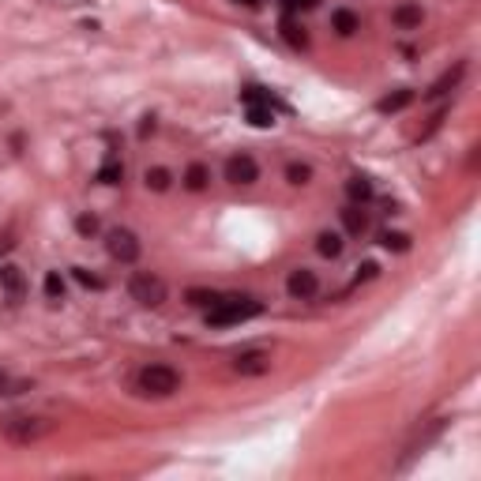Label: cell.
Instances as JSON below:
<instances>
[{
	"label": "cell",
	"instance_id": "obj_1",
	"mask_svg": "<svg viewBox=\"0 0 481 481\" xmlns=\"http://www.w3.org/2000/svg\"><path fill=\"white\" fill-rule=\"evenodd\" d=\"M259 312V301L252 297H218V304L207 312L211 327H229V323H245Z\"/></svg>",
	"mask_w": 481,
	"mask_h": 481
},
{
	"label": "cell",
	"instance_id": "obj_2",
	"mask_svg": "<svg viewBox=\"0 0 481 481\" xmlns=\"http://www.w3.org/2000/svg\"><path fill=\"white\" fill-rule=\"evenodd\" d=\"M177 387H181V376H177V368H169V365H147L143 373H139V391H143V395L166 399Z\"/></svg>",
	"mask_w": 481,
	"mask_h": 481
},
{
	"label": "cell",
	"instance_id": "obj_3",
	"mask_svg": "<svg viewBox=\"0 0 481 481\" xmlns=\"http://www.w3.org/2000/svg\"><path fill=\"white\" fill-rule=\"evenodd\" d=\"M128 293H132V301H139L143 309H158V304L166 301V282L158 275H150V271H139V275H132V282H128Z\"/></svg>",
	"mask_w": 481,
	"mask_h": 481
},
{
	"label": "cell",
	"instance_id": "obj_4",
	"mask_svg": "<svg viewBox=\"0 0 481 481\" xmlns=\"http://www.w3.org/2000/svg\"><path fill=\"white\" fill-rule=\"evenodd\" d=\"M49 429H53V421H46V418H8L4 421V436L12 444H34Z\"/></svg>",
	"mask_w": 481,
	"mask_h": 481
},
{
	"label": "cell",
	"instance_id": "obj_5",
	"mask_svg": "<svg viewBox=\"0 0 481 481\" xmlns=\"http://www.w3.org/2000/svg\"><path fill=\"white\" fill-rule=\"evenodd\" d=\"M105 248H109V256H113V259H120V264H132V259L139 256V240H136L132 229H109Z\"/></svg>",
	"mask_w": 481,
	"mask_h": 481
},
{
	"label": "cell",
	"instance_id": "obj_6",
	"mask_svg": "<svg viewBox=\"0 0 481 481\" xmlns=\"http://www.w3.org/2000/svg\"><path fill=\"white\" fill-rule=\"evenodd\" d=\"M233 373L237 376H264L271 373V354L267 349H245L233 357Z\"/></svg>",
	"mask_w": 481,
	"mask_h": 481
},
{
	"label": "cell",
	"instance_id": "obj_7",
	"mask_svg": "<svg viewBox=\"0 0 481 481\" xmlns=\"http://www.w3.org/2000/svg\"><path fill=\"white\" fill-rule=\"evenodd\" d=\"M259 177V166L248 155H233L226 162V181L229 184H252Z\"/></svg>",
	"mask_w": 481,
	"mask_h": 481
},
{
	"label": "cell",
	"instance_id": "obj_8",
	"mask_svg": "<svg viewBox=\"0 0 481 481\" xmlns=\"http://www.w3.org/2000/svg\"><path fill=\"white\" fill-rule=\"evenodd\" d=\"M316 271H309V267H297L290 275V282H286V290H290V297H297V301H309L312 293H316Z\"/></svg>",
	"mask_w": 481,
	"mask_h": 481
},
{
	"label": "cell",
	"instance_id": "obj_9",
	"mask_svg": "<svg viewBox=\"0 0 481 481\" xmlns=\"http://www.w3.org/2000/svg\"><path fill=\"white\" fill-rule=\"evenodd\" d=\"M463 75H466V64H455L451 72H444L440 79H436L429 91H425V98H444V94H451L458 83H463Z\"/></svg>",
	"mask_w": 481,
	"mask_h": 481
},
{
	"label": "cell",
	"instance_id": "obj_10",
	"mask_svg": "<svg viewBox=\"0 0 481 481\" xmlns=\"http://www.w3.org/2000/svg\"><path fill=\"white\" fill-rule=\"evenodd\" d=\"M342 226H346V233H354V237H361L368 229V214L361 211V203H354V207H346V211H342Z\"/></svg>",
	"mask_w": 481,
	"mask_h": 481
},
{
	"label": "cell",
	"instance_id": "obj_11",
	"mask_svg": "<svg viewBox=\"0 0 481 481\" xmlns=\"http://www.w3.org/2000/svg\"><path fill=\"white\" fill-rule=\"evenodd\" d=\"M346 195H349L354 203L373 200V181H368V177H361V173H354V177L346 181Z\"/></svg>",
	"mask_w": 481,
	"mask_h": 481
},
{
	"label": "cell",
	"instance_id": "obj_12",
	"mask_svg": "<svg viewBox=\"0 0 481 481\" xmlns=\"http://www.w3.org/2000/svg\"><path fill=\"white\" fill-rule=\"evenodd\" d=\"M0 286H4L8 293H12V297H23V286H27V282H23V271L12 267V264H8V267H0Z\"/></svg>",
	"mask_w": 481,
	"mask_h": 481
},
{
	"label": "cell",
	"instance_id": "obj_13",
	"mask_svg": "<svg viewBox=\"0 0 481 481\" xmlns=\"http://www.w3.org/2000/svg\"><path fill=\"white\" fill-rule=\"evenodd\" d=\"M331 23H335V30H338L342 38H349V34H357V30H361V19L349 12V8H338V12L331 15Z\"/></svg>",
	"mask_w": 481,
	"mask_h": 481
},
{
	"label": "cell",
	"instance_id": "obj_14",
	"mask_svg": "<svg viewBox=\"0 0 481 481\" xmlns=\"http://www.w3.org/2000/svg\"><path fill=\"white\" fill-rule=\"evenodd\" d=\"M413 102V91H406V86H402V91H395V94H387V98H380V113H399V109H406Z\"/></svg>",
	"mask_w": 481,
	"mask_h": 481
},
{
	"label": "cell",
	"instance_id": "obj_15",
	"mask_svg": "<svg viewBox=\"0 0 481 481\" xmlns=\"http://www.w3.org/2000/svg\"><path fill=\"white\" fill-rule=\"evenodd\" d=\"M395 27H402V30L421 27V8L418 4H399L395 8Z\"/></svg>",
	"mask_w": 481,
	"mask_h": 481
},
{
	"label": "cell",
	"instance_id": "obj_16",
	"mask_svg": "<svg viewBox=\"0 0 481 481\" xmlns=\"http://www.w3.org/2000/svg\"><path fill=\"white\" fill-rule=\"evenodd\" d=\"M207 181H211V169L200 166V162H195V166H188V173H184V188H188V192H203Z\"/></svg>",
	"mask_w": 481,
	"mask_h": 481
},
{
	"label": "cell",
	"instance_id": "obj_17",
	"mask_svg": "<svg viewBox=\"0 0 481 481\" xmlns=\"http://www.w3.org/2000/svg\"><path fill=\"white\" fill-rule=\"evenodd\" d=\"M316 252H320V256H327V259H335L338 252H342V237L327 229V233H320V237H316Z\"/></svg>",
	"mask_w": 481,
	"mask_h": 481
},
{
	"label": "cell",
	"instance_id": "obj_18",
	"mask_svg": "<svg viewBox=\"0 0 481 481\" xmlns=\"http://www.w3.org/2000/svg\"><path fill=\"white\" fill-rule=\"evenodd\" d=\"M120 177H124V166H120V158H105L102 169H98V181H102V184H120Z\"/></svg>",
	"mask_w": 481,
	"mask_h": 481
},
{
	"label": "cell",
	"instance_id": "obj_19",
	"mask_svg": "<svg viewBox=\"0 0 481 481\" xmlns=\"http://www.w3.org/2000/svg\"><path fill=\"white\" fill-rule=\"evenodd\" d=\"M282 38H286L293 49H304V46H309V34H304V30L293 23V19H282Z\"/></svg>",
	"mask_w": 481,
	"mask_h": 481
},
{
	"label": "cell",
	"instance_id": "obj_20",
	"mask_svg": "<svg viewBox=\"0 0 481 481\" xmlns=\"http://www.w3.org/2000/svg\"><path fill=\"white\" fill-rule=\"evenodd\" d=\"M248 120H252L256 128H271V124H275V109H271L267 102H259V105H248Z\"/></svg>",
	"mask_w": 481,
	"mask_h": 481
},
{
	"label": "cell",
	"instance_id": "obj_21",
	"mask_svg": "<svg viewBox=\"0 0 481 481\" xmlns=\"http://www.w3.org/2000/svg\"><path fill=\"white\" fill-rule=\"evenodd\" d=\"M169 169H162V166H155V169H147V188L150 192H166L169 188Z\"/></svg>",
	"mask_w": 481,
	"mask_h": 481
},
{
	"label": "cell",
	"instance_id": "obj_22",
	"mask_svg": "<svg viewBox=\"0 0 481 481\" xmlns=\"http://www.w3.org/2000/svg\"><path fill=\"white\" fill-rule=\"evenodd\" d=\"M188 304H195V309H214L218 293H211V290H188Z\"/></svg>",
	"mask_w": 481,
	"mask_h": 481
},
{
	"label": "cell",
	"instance_id": "obj_23",
	"mask_svg": "<svg viewBox=\"0 0 481 481\" xmlns=\"http://www.w3.org/2000/svg\"><path fill=\"white\" fill-rule=\"evenodd\" d=\"M380 245L391 248V252H406V248H410V237H406V233H384V237H380Z\"/></svg>",
	"mask_w": 481,
	"mask_h": 481
},
{
	"label": "cell",
	"instance_id": "obj_24",
	"mask_svg": "<svg viewBox=\"0 0 481 481\" xmlns=\"http://www.w3.org/2000/svg\"><path fill=\"white\" fill-rule=\"evenodd\" d=\"M309 177H312V169H309V166H301V162L286 166V181H290V184H309Z\"/></svg>",
	"mask_w": 481,
	"mask_h": 481
},
{
	"label": "cell",
	"instance_id": "obj_25",
	"mask_svg": "<svg viewBox=\"0 0 481 481\" xmlns=\"http://www.w3.org/2000/svg\"><path fill=\"white\" fill-rule=\"evenodd\" d=\"M46 297H49V301H60V297H64V278L57 275V271H53V275H46Z\"/></svg>",
	"mask_w": 481,
	"mask_h": 481
},
{
	"label": "cell",
	"instance_id": "obj_26",
	"mask_svg": "<svg viewBox=\"0 0 481 481\" xmlns=\"http://www.w3.org/2000/svg\"><path fill=\"white\" fill-rule=\"evenodd\" d=\"M75 229H79L83 237L98 233V218H94V214H79V218H75Z\"/></svg>",
	"mask_w": 481,
	"mask_h": 481
},
{
	"label": "cell",
	"instance_id": "obj_27",
	"mask_svg": "<svg viewBox=\"0 0 481 481\" xmlns=\"http://www.w3.org/2000/svg\"><path fill=\"white\" fill-rule=\"evenodd\" d=\"M376 264H365V267H357V282H368V278H376Z\"/></svg>",
	"mask_w": 481,
	"mask_h": 481
},
{
	"label": "cell",
	"instance_id": "obj_28",
	"mask_svg": "<svg viewBox=\"0 0 481 481\" xmlns=\"http://www.w3.org/2000/svg\"><path fill=\"white\" fill-rule=\"evenodd\" d=\"M75 278H79L83 286H102V282H98V278L91 275V271H83V267H75Z\"/></svg>",
	"mask_w": 481,
	"mask_h": 481
},
{
	"label": "cell",
	"instance_id": "obj_29",
	"mask_svg": "<svg viewBox=\"0 0 481 481\" xmlns=\"http://www.w3.org/2000/svg\"><path fill=\"white\" fill-rule=\"evenodd\" d=\"M320 0H297V8H316Z\"/></svg>",
	"mask_w": 481,
	"mask_h": 481
},
{
	"label": "cell",
	"instance_id": "obj_30",
	"mask_svg": "<svg viewBox=\"0 0 481 481\" xmlns=\"http://www.w3.org/2000/svg\"><path fill=\"white\" fill-rule=\"evenodd\" d=\"M240 4H248V8H256V4H259V0H240Z\"/></svg>",
	"mask_w": 481,
	"mask_h": 481
}]
</instances>
